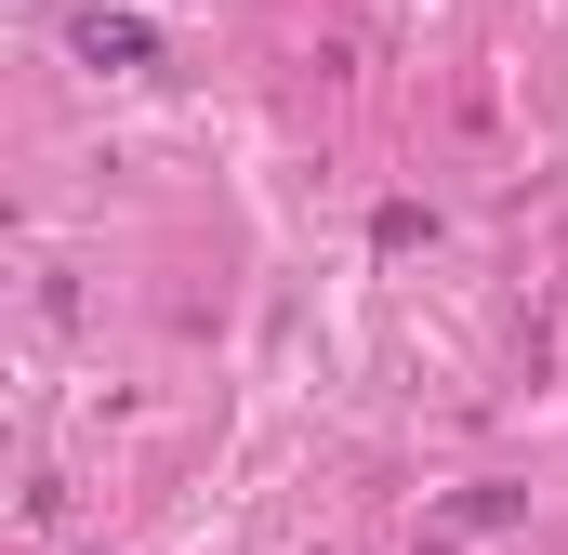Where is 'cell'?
Segmentation results:
<instances>
[{
  "label": "cell",
  "instance_id": "1",
  "mask_svg": "<svg viewBox=\"0 0 568 555\" xmlns=\"http://www.w3.org/2000/svg\"><path fill=\"white\" fill-rule=\"evenodd\" d=\"M67 40H80L93 67H145V53H159V27H145V13H80Z\"/></svg>",
  "mask_w": 568,
  "mask_h": 555
}]
</instances>
